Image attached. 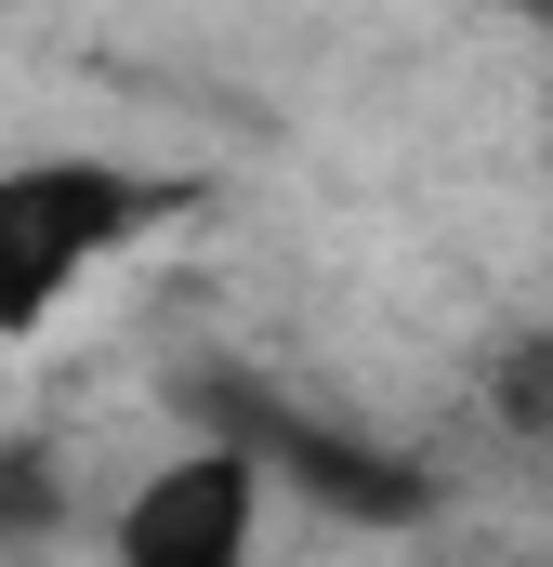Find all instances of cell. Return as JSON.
I'll return each instance as SVG.
<instances>
[{"instance_id": "cell-1", "label": "cell", "mask_w": 553, "mask_h": 567, "mask_svg": "<svg viewBox=\"0 0 553 567\" xmlns=\"http://www.w3.org/2000/svg\"><path fill=\"white\" fill-rule=\"evenodd\" d=\"M185 212V185H158L133 158L53 145V158H0V343H40L80 290L106 278L133 238Z\"/></svg>"}, {"instance_id": "cell-2", "label": "cell", "mask_w": 553, "mask_h": 567, "mask_svg": "<svg viewBox=\"0 0 553 567\" xmlns=\"http://www.w3.org/2000/svg\"><path fill=\"white\" fill-rule=\"evenodd\" d=\"M106 555L119 567H251L264 555V462L238 435H198V449L145 462L133 502L106 515Z\"/></svg>"}, {"instance_id": "cell-3", "label": "cell", "mask_w": 553, "mask_h": 567, "mask_svg": "<svg viewBox=\"0 0 553 567\" xmlns=\"http://www.w3.org/2000/svg\"><path fill=\"white\" fill-rule=\"evenodd\" d=\"M225 435L264 462V488H303V502H330V515H356V528H396V515L435 502V475H421L409 449L343 435V423H316V410H276V396H225Z\"/></svg>"}, {"instance_id": "cell-4", "label": "cell", "mask_w": 553, "mask_h": 567, "mask_svg": "<svg viewBox=\"0 0 553 567\" xmlns=\"http://www.w3.org/2000/svg\"><path fill=\"white\" fill-rule=\"evenodd\" d=\"M27 528H66V462L53 449H0V542Z\"/></svg>"}, {"instance_id": "cell-5", "label": "cell", "mask_w": 553, "mask_h": 567, "mask_svg": "<svg viewBox=\"0 0 553 567\" xmlns=\"http://www.w3.org/2000/svg\"><path fill=\"white\" fill-rule=\"evenodd\" d=\"M514 13H553V0H514Z\"/></svg>"}]
</instances>
